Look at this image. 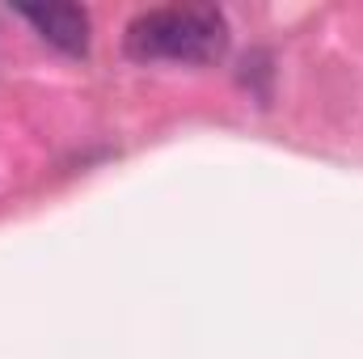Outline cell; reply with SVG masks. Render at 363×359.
Here are the masks:
<instances>
[{"instance_id": "6da1fadb", "label": "cell", "mask_w": 363, "mask_h": 359, "mask_svg": "<svg viewBox=\"0 0 363 359\" xmlns=\"http://www.w3.org/2000/svg\"><path fill=\"white\" fill-rule=\"evenodd\" d=\"M123 51L135 64H216L228 51V21L216 4L144 9L127 21Z\"/></svg>"}, {"instance_id": "7a4b0ae2", "label": "cell", "mask_w": 363, "mask_h": 359, "mask_svg": "<svg viewBox=\"0 0 363 359\" xmlns=\"http://www.w3.org/2000/svg\"><path fill=\"white\" fill-rule=\"evenodd\" d=\"M17 17H26L34 34L64 55L89 51V13L81 4H17Z\"/></svg>"}]
</instances>
